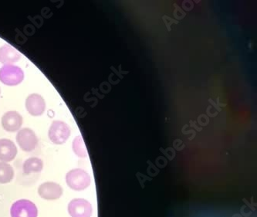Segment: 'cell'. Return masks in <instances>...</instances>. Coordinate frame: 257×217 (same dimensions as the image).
I'll list each match as a JSON object with an SVG mask.
<instances>
[{"label": "cell", "mask_w": 257, "mask_h": 217, "mask_svg": "<svg viewBox=\"0 0 257 217\" xmlns=\"http://www.w3.org/2000/svg\"><path fill=\"white\" fill-rule=\"evenodd\" d=\"M26 108L32 116H42L46 110L45 100L40 94H30L26 100Z\"/></svg>", "instance_id": "cell-8"}, {"label": "cell", "mask_w": 257, "mask_h": 217, "mask_svg": "<svg viewBox=\"0 0 257 217\" xmlns=\"http://www.w3.org/2000/svg\"><path fill=\"white\" fill-rule=\"evenodd\" d=\"M71 131L68 125L62 121H54L49 129L48 137L55 145H63L70 138Z\"/></svg>", "instance_id": "cell-3"}, {"label": "cell", "mask_w": 257, "mask_h": 217, "mask_svg": "<svg viewBox=\"0 0 257 217\" xmlns=\"http://www.w3.org/2000/svg\"><path fill=\"white\" fill-rule=\"evenodd\" d=\"M72 149L76 156L80 158H86L88 156L84 139L81 136H77L72 143Z\"/></svg>", "instance_id": "cell-14"}, {"label": "cell", "mask_w": 257, "mask_h": 217, "mask_svg": "<svg viewBox=\"0 0 257 217\" xmlns=\"http://www.w3.org/2000/svg\"><path fill=\"white\" fill-rule=\"evenodd\" d=\"M17 148L14 142L7 139H0V161L11 162L17 156Z\"/></svg>", "instance_id": "cell-10"}, {"label": "cell", "mask_w": 257, "mask_h": 217, "mask_svg": "<svg viewBox=\"0 0 257 217\" xmlns=\"http://www.w3.org/2000/svg\"><path fill=\"white\" fill-rule=\"evenodd\" d=\"M11 217H37V205L28 199H20L13 204L10 209Z\"/></svg>", "instance_id": "cell-4"}, {"label": "cell", "mask_w": 257, "mask_h": 217, "mask_svg": "<svg viewBox=\"0 0 257 217\" xmlns=\"http://www.w3.org/2000/svg\"><path fill=\"white\" fill-rule=\"evenodd\" d=\"M66 182L73 190L82 191L90 186L91 179L90 175L84 169H74L67 172Z\"/></svg>", "instance_id": "cell-1"}, {"label": "cell", "mask_w": 257, "mask_h": 217, "mask_svg": "<svg viewBox=\"0 0 257 217\" xmlns=\"http://www.w3.org/2000/svg\"><path fill=\"white\" fill-rule=\"evenodd\" d=\"M24 79V72L14 64L4 65L0 68V81L7 86H17Z\"/></svg>", "instance_id": "cell-2"}, {"label": "cell", "mask_w": 257, "mask_h": 217, "mask_svg": "<svg viewBox=\"0 0 257 217\" xmlns=\"http://www.w3.org/2000/svg\"><path fill=\"white\" fill-rule=\"evenodd\" d=\"M16 139L20 149L24 152H32L38 145L37 135L32 129L29 128L20 129L17 133Z\"/></svg>", "instance_id": "cell-5"}, {"label": "cell", "mask_w": 257, "mask_h": 217, "mask_svg": "<svg viewBox=\"0 0 257 217\" xmlns=\"http://www.w3.org/2000/svg\"><path fill=\"white\" fill-rule=\"evenodd\" d=\"M0 94H1V90H0Z\"/></svg>", "instance_id": "cell-15"}, {"label": "cell", "mask_w": 257, "mask_h": 217, "mask_svg": "<svg viewBox=\"0 0 257 217\" xmlns=\"http://www.w3.org/2000/svg\"><path fill=\"white\" fill-rule=\"evenodd\" d=\"M23 125V117L17 112H8L2 117V126L8 132L20 130Z\"/></svg>", "instance_id": "cell-9"}, {"label": "cell", "mask_w": 257, "mask_h": 217, "mask_svg": "<svg viewBox=\"0 0 257 217\" xmlns=\"http://www.w3.org/2000/svg\"><path fill=\"white\" fill-rule=\"evenodd\" d=\"M67 210L71 217H90L93 208L88 201L77 198L69 202Z\"/></svg>", "instance_id": "cell-6"}, {"label": "cell", "mask_w": 257, "mask_h": 217, "mask_svg": "<svg viewBox=\"0 0 257 217\" xmlns=\"http://www.w3.org/2000/svg\"><path fill=\"white\" fill-rule=\"evenodd\" d=\"M21 57V54L10 44H4L0 47V63L4 65L14 64L19 61Z\"/></svg>", "instance_id": "cell-11"}, {"label": "cell", "mask_w": 257, "mask_h": 217, "mask_svg": "<svg viewBox=\"0 0 257 217\" xmlns=\"http://www.w3.org/2000/svg\"><path fill=\"white\" fill-rule=\"evenodd\" d=\"M14 178V168L7 162H0V184L10 183Z\"/></svg>", "instance_id": "cell-13"}, {"label": "cell", "mask_w": 257, "mask_h": 217, "mask_svg": "<svg viewBox=\"0 0 257 217\" xmlns=\"http://www.w3.org/2000/svg\"><path fill=\"white\" fill-rule=\"evenodd\" d=\"M43 169H44V162L40 158H30L27 159L23 165V170L26 175L40 172Z\"/></svg>", "instance_id": "cell-12"}, {"label": "cell", "mask_w": 257, "mask_h": 217, "mask_svg": "<svg viewBox=\"0 0 257 217\" xmlns=\"http://www.w3.org/2000/svg\"><path fill=\"white\" fill-rule=\"evenodd\" d=\"M64 193L63 188L60 184L54 182H46L38 188L40 197L46 200H56L60 199Z\"/></svg>", "instance_id": "cell-7"}]
</instances>
